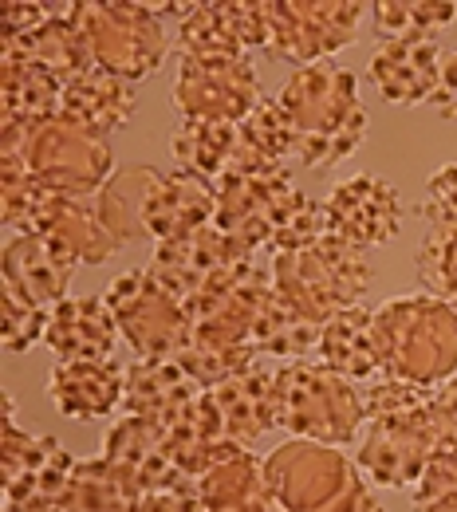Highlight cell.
Returning a JSON list of instances; mask_svg holds the SVG:
<instances>
[{
  "label": "cell",
  "mask_w": 457,
  "mask_h": 512,
  "mask_svg": "<svg viewBox=\"0 0 457 512\" xmlns=\"http://www.w3.org/2000/svg\"><path fill=\"white\" fill-rule=\"evenodd\" d=\"M272 284L288 308L304 320L327 323L331 316L363 304L375 284L371 253L324 233L316 245L296 253H272Z\"/></svg>",
  "instance_id": "277c9868"
},
{
  "label": "cell",
  "mask_w": 457,
  "mask_h": 512,
  "mask_svg": "<svg viewBox=\"0 0 457 512\" xmlns=\"http://www.w3.org/2000/svg\"><path fill=\"white\" fill-rule=\"evenodd\" d=\"M75 461L60 438H32L16 426L12 398H4V442H0V481L4 512L64 509Z\"/></svg>",
  "instance_id": "30bf717a"
},
{
  "label": "cell",
  "mask_w": 457,
  "mask_h": 512,
  "mask_svg": "<svg viewBox=\"0 0 457 512\" xmlns=\"http://www.w3.org/2000/svg\"><path fill=\"white\" fill-rule=\"evenodd\" d=\"M217 217V186L197 178L190 170H158L150 197H146V237H154L158 245L190 237L197 229L213 225Z\"/></svg>",
  "instance_id": "d6986e66"
},
{
  "label": "cell",
  "mask_w": 457,
  "mask_h": 512,
  "mask_svg": "<svg viewBox=\"0 0 457 512\" xmlns=\"http://www.w3.org/2000/svg\"><path fill=\"white\" fill-rule=\"evenodd\" d=\"M367 512H387V509H383V505H371V509H367Z\"/></svg>",
  "instance_id": "bcb514c9"
},
{
  "label": "cell",
  "mask_w": 457,
  "mask_h": 512,
  "mask_svg": "<svg viewBox=\"0 0 457 512\" xmlns=\"http://www.w3.org/2000/svg\"><path fill=\"white\" fill-rule=\"evenodd\" d=\"M237 150V123H178L170 134L174 170H190L205 182H217Z\"/></svg>",
  "instance_id": "d590c367"
},
{
  "label": "cell",
  "mask_w": 457,
  "mask_h": 512,
  "mask_svg": "<svg viewBox=\"0 0 457 512\" xmlns=\"http://www.w3.org/2000/svg\"><path fill=\"white\" fill-rule=\"evenodd\" d=\"M60 119L83 127L95 138H107L134 119V83L103 71V67H87L83 75L64 83Z\"/></svg>",
  "instance_id": "484cf974"
},
{
  "label": "cell",
  "mask_w": 457,
  "mask_h": 512,
  "mask_svg": "<svg viewBox=\"0 0 457 512\" xmlns=\"http://www.w3.org/2000/svg\"><path fill=\"white\" fill-rule=\"evenodd\" d=\"M60 193L48 190L20 154H0V217L16 237H40L60 209Z\"/></svg>",
  "instance_id": "f546056e"
},
{
  "label": "cell",
  "mask_w": 457,
  "mask_h": 512,
  "mask_svg": "<svg viewBox=\"0 0 457 512\" xmlns=\"http://www.w3.org/2000/svg\"><path fill=\"white\" fill-rule=\"evenodd\" d=\"M75 268L79 264L60 253L48 237H12L0 260L4 288L40 308H56L60 300H67Z\"/></svg>",
  "instance_id": "603a6c76"
},
{
  "label": "cell",
  "mask_w": 457,
  "mask_h": 512,
  "mask_svg": "<svg viewBox=\"0 0 457 512\" xmlns=\"http://www.w3.org/2000/svg\"><path fill=\"white\" fill-rule=\"evenodd\" d=\"M434 107L442 119H454L457 123V52L446 56V67H442V83H438V95H434Z\"/></svg>",
  "instance_id": "7bdbcfd3"
},
{
  "label": "cell",
  "mask_w": 457,
  "mask_h": 512,
  "mask_svg": "<svg viewBox=\"0 0 457 512\" xmlns=\"http://www.w3.org/2000/svg\"><path fill=\"white\" fill-rule=\"evenodd\" d=\"M119 335V320L103 296H67L52 308L44 347L56 355V363L111 359Z\"/></svg>",
  "instance_id": "7402d4cb"
},
{
  "label": "cell",
  "mask_w": 457,
  "mask_h": 512,
  "mask_svg": "<svg viewBox=\"0 0 457 512\" xmlns=\"http://www.w3.org/2000/svg\"><path fill=\"white\" fill-rule=\"evenodd\" d=\"M276 426L292 438L347 446L363 438L367 426V402L363 386L343 379L327 363H280L276 371Z\"/></svg>",
  "instance_id": "5b68a950"
},
{
  "label": "cell",
  "mask_w": 457,
  "mask_h": 512,
  "mask_svg": "<svg viewBox=\"0 0 457 512\" xmlns=\"http://www.w3.org/2000/svg\"><path fill=\"white\" fill-rule=\"evenodd\" d=\"M414 512H457V489L450 493H438V497H426V501H414Z\"/></svg>",
  "instance_id": "ee69618b"
},
{
  "label": "cell",
  "mask_w": 457,
  "mask_h": 512,
  "mask_svg": "<svg viewBox=\"0 0 457 512\" xmlns=\"http://www.w3.org/2000/svg\"><path fill=\"white\" fill-rule=\"evenodd\" d=\"M268 36V4L245 0L197 4L178 28L182 56H249L253 48H268Z\"/></svg>",
  "instance_id": "e0dca14e"
},
{
  "label": "cell",
  "mask_w": 457,
  "mask_h": 512,
  "mask_svg": "<svg viewBox=\"0 0 457 512\" xmlns=\"http://www.w3.org/2000/svg\"><path fill=\"white\" fill-rule=\"evenodd\" d=\"M245 512H284L280 501H268V505H257V509H245Z\"/></svg>",
  "instance_id": "f6af8a7d"
},
{
  "label": "cell",
  "mask_w": 457,
  "mask_h": 512,
  "mask_svg": "<svg viewBox=\"0 0 457 512\" xmlns=\"http://www.w3.org/2000/svg\"><path fill=\"white\" fill-rule=\"evenodd\" d=\"M457 20L450 0H379L371 4V24L383 40H434Z\"/></svg>",
  "instance_id": "8d00e7d4"
},
{
  "label": "cell",
  "mask_w": 457,
  "mask_h": 512,
  "mask_svg": "<svg viewBox=\"0 0 457 512\" xmlns=\"http://www.w3.org/2000/svg\"><path fill=\"white\" fill-rule=\"evenodd\" d=\"M103 457L115 461V465H123L127 473H134L146 493H182V489H197V481H190V477L174 465V457H170V449H166V430L154 426V422H146V418H138V414H123V418L107 430V438H103Z\"/></svg>",
  "instance_id": "ffe728a7"
},
{
  "label": "cell",
  "mask_w": 457,
  "mask_h": 512,
  "mask_svg": "<svg viewBox=\"0 0 457 512\" xmlns=\"http://www.w3.org/2000/svg\"><path fill=\"white\" fill-rule=\"evenodd\" d=\"M123 394H127V367L119 359L56 363L48 375V398L71 422L115 414L123 406Z\"/></svg>",
  "instance_id": "44dd1931"
},
{
  "label": "cell",
  "mask_w": 457,
  "mask_h": 512,
  "mask_svg": "<svg viewBox=\"0 0 457 512\" xmlns=\"http://www.w3.org/2000/svg\"><path fill=\"white\" fill-rule=\"evenodd\" d=\"M217 217L213 225L241 241L253 253H276L284 217L296 205V182L288 170L276 174H221L217 182Z\"/></svg>",
  "instance_id": "4fadbf2b"
},
{
  "label": "cell",
  "mask_w": 457,
  "mask_h": 512,
  "mask_svg": "<svg viewBox=\"0 0 457 512\" xmlns=\"http://www.w3.org/2000/svg\"><path fill=\"white\" fill-rule=\"evenodd\" d=\"M320 335L324 323L304 320L296 308L280 300V292H272L253 323V351L272 363H304L308 355L320 351Z\"/></svg>",
  "instance_id": "d6a6232c"
},
{
  "label": "cell",
  "mask_w": 457,
  "mask_h": 512,
  "mask_svg": "<svg viewBox=\"0 0 457 512\" xmlns=\"http://www.w3.org/2000/svg\"><path fill=\"white\" fill-rule=\"evenodd\" d=\"M327 233L355 245V249H379L398 237L402 229V201L391 182L375 174H355L339 186H331L324 197Z\"/></svg>",
  "instance_id": "9a60e30c"
},
{
  "label": "cell",
  "mask_w": 457,
  "mask_h": 512,
  "mask_svg": "<svg viewBox=\"0 0 457 512\" xmlns=\"http://www.w3.org/2000/svg\"><path fill=\"white\" fill-rule=\"evenodd\" d=\"M450 304H454V308H457V296H454V300H450Z\"/></svg>",
  "instance_id": "c3c4849f"
},
{
  "label": "cell",
  "mask_w": 457,
  "mask_h": 512,
  "mask_svg": "<svg viewBox=\"0 0 457 512\" xmlns=\"http://www.w3.org/2000/svg\"><path fill=\"white\" fill-rule=\"evenodd\" d=\"M20 158L48 190L71 197V201H87L115 174L107 138H95L67 119H52V123L32 130L20 146Z\"/></svg>",
  "instance_id": "8fae6325"
},
{
  "label": "cell",
  "mask_w": 457,
  "mask_h": 512,
  "mask_svg": "<svg viewBox=\"0 0 457 512\" xmlns=\"http://www.w3.org/2000/svg\"><path fill=\"white\" fill-rule=\"evenodd\" d=\"M442 67L446 56L434 40H383L367 60V79L394 107H418L434 103Z\"/></svg>",
  "instance_id": "ac0fdd59"
},
{
  "label": "cell",
  "mask_w": 457,
  "mask_h": 512,
  "mask_svg": "<svg viewBox=\"0 0 457 512\" xmlns=\"http://www.w3.org/2000/svg\"><path fill=\"white\" fill-rule=\"evenodd\" d=\"M0 60H28V64L52 71L60 83H71L75 75L95 67L83 44V32L75 28L71 4H52V16L36 32H28L16 44H0Z\"/></svg>",
  "instance_id": "83f0119b"
},
{
  "label": "cell",
  "mask_w": 457,
  "mask_h": 512,
  "mask_svg": "<svg viewBox=\"0 0 457 512\" xmlns=\"http://www.w3.org/2000/svg\"><path fill=\"white\" fill-rule=\"evenodd\" d=\"M64 83L28 64V60H0V154H20L24 138L36 127L60 119Z\"/></svg>",
  "instance_id": "2e32d148"
},
{
  "label": "cell",
  "mask_w": 457,
  "mask_h": 512,
  "mask_svg": "<svg viewBox=\"0 0 457 512\" xmlns=\"http://www.w3.org/2000/svg\"><path fill=\"white\" fill-rule=\"evenodd\" d=\"M375 347L383 379L438 390L457 375V308L430 296H398L375 308Z\"/></svg>",
  "instance_id": "3957f363"
},
{
  "label": "cell",
  "mask_w": 457,
  "mask_h": 512,
  "mask_svg": "<svg viewBox=\"0 0 457 512\" xmlns=\"http://www.w3.org/2000/svg\"><path fill=\"white\" fill-rule=\"evenodd\" d=\"M197 497L209 512H245L276 501L264 477V461L253 449H237L233 457L217 461L205 477H197Z\"/></svg>",
  "instance_id": "4dcf8cb0"
},
{
  "label": "cell",
  "mask_w": 457,
  "mask_h": 512,
  "mask_svg": "<svg viewBox=\"0 0 457 512\" xmlns=\"http://www.w3.org/2000/svg\"><path fill=\"white\" fill-rule=\"evenodd\" d=\"M367 8L359 0H268V52L296 67L327 64L355 44Z\"/></svg>",
  "instance_id": "7c38bea8"
},
{
  "label": "cell",
  "mask_w": 457,
  "mask_h": 512,
  "mask_svg": "<svg viewBox=\"0 0 457 512\" xmlns=\"http://www.w3.org/2000/svg\"><path fill=\"white\" fill-rule=\"evenodd\" d=\"M75 28L83 32V44L91 52V64L138 83L154 75L170 56V36L162 16L150 12V4H71Z\"/></svg>",
  "instance_id": "52a82bcc"
},
{
  "label": "cell",
  "mask_w": 457,
  "mask_h": 512,
  "mask_svg": "<svg viewBox=\"0 0 457 512\" xmlns=\"http://www.w3.org/2000/svg\"><path fill=\"white\" fill-rule=\"evenodd\" d=\"M276 371H280V363L257 359L249 371L209 390L233 442L249 446L276 426Z\"/></svg>",
  "instance_id": "d4e9b609"
},
{
  "label": "cell",
  "mask_w": 457,
  "mask_h": 512,
  "mask_svg": "<svg viewBox=\"0 0 457 512\" xmlns=\"http://www.w3.org/2000/svg\"><path fill=\"white\" fill-rule=\"evenodd\" d=\"M264 103L249 56H178L174 111L182 123H245Z\"/></svg>",
  "instance_id": "9c48e42d"
},
{
  "label": "cell",
  "mask_w": 457,
  "mask_h": 512,
  "mask_svg": "<svg viewBox=\"0 0 457 512\" xmlns=\"http://www.w3.org/2000/svg\"><path fill=\"white\" fill-rule=\"evenodd\" d=\"M138 512H209L201 505L197 489H182V493H146Z\"/></svg>",
  "instance_id": "b9f144b4"
},
{
  "label": "cell",
  "mask_w": 457,
  "mask_h": 512,
  "mask_svg": "<svg viewBox=\"0 0 457 512\" xmlns=\"http://www.w3.org/2000/svg\"><path fill=\"white\" fill-rule=\"evenodd\" d=\"M264 477L284 512H367L375 501L367 477L339 446L292 438L264 457Z\"/></svg>",
  "instance_id": "8992f818"
},
{
  "label": "cell",
  "mask_w": 457,
  "mask_h": 512,
  "mask_svg": "<svg viewBox=\"0 0 457 512\" xmlns=\"http://www.w3.org/2000/svg\"><path fill=\"white\" fill-rule=\"evenodd\" d=\"M146 489L138 477L107 457L75 461L71 485H67V512H138Z\"/></svg>",
  "instance_id": "1f68e13d"
},
{
  "label": "cell",
  "mask_w": 457,
  "mask_h": 512,
  "mask_svg": "<svg viewBox=\"0 0 457 512\" xmlns=\"http://www.w3.org/2000/svg\"><path fill=\"white\" fill-rule=\"evenodd\" d=\"M253 256V249H245L241 241H233L229 233H221L217 225H205L190 237L154 245V256L146 264V272L182 304L197 300L201 292L225 284L233 276V268Z\"/></svg>",
  "instance_id": "5bb4252c"
},
{
  "label": "cell",
  "mask_w": 457,
  "mask_h": 512,
  "mask_svg": "<svg viewBox=\"0 0 457 512\" xmlns=\"http://www.w3.org/2000/svg\"><path fill=\"white\" fill-rule=\"evenodd\" d=\"M166 449H170L174 465H178L190 481H197V477H205L217 461H225V457H233L237 449H249V446H241V442L229 438V430H225V422H221V410H217L213 394L205 390L194 406L166 430Z\"/></svg>",
  "instance_id": "4316f807"
},
{
  "label": "cell",
  "mask_w": 457,
  "mask_h": 512,
  "mask_svg": "<svg viewBox=\"0 0 457 512\" xmlns=\"http://www.w3.org/2000/svg\"><path fill=\"white\" fill-rule=\"evenodd\" d=\"M422 217L430 229H457V162L442 166L422 197Z\"/></svg>",
  "instance_id": "f35d334b"
},
{
  "label": "cell",
  "mask_w": 457,
  "mask_h": 512,
  "mask_svg": "<svg viewBox=\"0 0 457 512\" xmlns=\"http://www.w3.org/2000/svg\"><path fill=\"white\" fill-rule=\"evenodd\" d=\"M367 430L359 438L355 465L367 485L414 489L438 453V426L430 414L434 390L402 379H375L363 386Z\"/></svg>",
  "instance_id": "6da1fadb"
},
{
  "label": "cell",
  "mask_w": 457,
  "mask_h": 512,
  "mask_svg": "<svg viewBox=\"0 0 457 512\" xmlns=\"http://www.w3.org/2000/svg\"><path fill=\"white\" fill-rule=\"evenodd\" d=\"M40 237H48L75 264H103V260H111V256L119 253V241L107 233L99 213L87 201H71V197L60 201L56 217L48 221V229Z\"/></svg>",
  "instance_id": "e575fe53"
},
{
  "label": "cell",
  "mask_w": 457,
  "mask_h": 512,
  "mask_svg": "<svg viewBox=\"0 0 457 512\" xmlns=\"http://www.w3.org/2000/svg\"><path fill=\"white\" fill-rule=\"evenodd\" d=\"M320 363H327L331 371H339L343 379H351L355 386H367L375 379H383L379 371V347H375V308L355 304L339 316H331L324 323L320 335Z\"/></svg>",
  "instance_id": "f1b7e54d"
},
{
  "label": "cell",
  "mask_w": 457,
  "mask_h": 512,
  "mask_svg": "<svg viewBox=\"0 0 457 512\" xmlns=\"http://www.w3.org/2000/svg\"><path fill=\"white\" fill-rule=\"evenodd\" d=\"M103 300L111 304L123 339L131 343V351L146 363H166L178 359L190 343V312L178 296H170L146 268H131L123 276H115L103 292Z\"/></svg>",
  "instance_id": "ba28073f"
},
{
  "label": "cell",
  "mask_w": 457,
  "mask_h": 512,
  "mask_svg": "<svg viewBox=\"0 0 457 512\" xmlns=\"http://www.w3.org/2000/svg\"><path fill=\"white\" fill-rule=\"evenodd\" d=\"M430 414H434V426H438V449H457V375L434 390Z\"/></svg>",
  "instance_id": "60d3db41"
},
{
  "label": "cell",
  "mask_w": 457,
  "mask_h": 512,
  "mask_svg": "<svg viewBox=\"0 0 457 512\" xmlns=\"http://www.w3.org/2000/svg\"><path fill=\"white\" fill-rule=\"evenodd\" d=\"M52 16V4H24V0H8L0 4V44H16L28 32H36L44 20Z\"/></svg>",
  "instance_id": "ab89813d"
},
{
  "label": "cell",
  "mask_w": 457,
  "mask_h": 512,
  "mask_svg": "<svg viewBox=\"0 0 457 512\" xmlns=\"http://www.w3.org/2000/svg\"><path fill=\"white\" fill-rule=\"evenodd\" d=\"M154 178H158L154 166H123L111 174V182L103 190L95 193V213L107 225V233L119 241V249L146 237L142 213H146V197H150Z\"/></svg>",
  "instance_id": "836d02e7"
},
{
  "label": "cell",
  "mask_w": 457,
  "mask_h": 512,
  "mask_svg": "<svg viewBox=\"0 0 457 512\" xmlns=\"http://www.w3.org/2000/svg\"><path fill=\"white\" fill-rule=\"evenodd\" d=\"M48 323H52V308L28 304L16 292L0 288V347H4V355H20V351L44 343Z\"/></svg>",
  "instance_id": "74e56055"
},
{
  "label": "cell",
  "mask_w": 457,
  "mask_h": 512,
  "mask_svg": "<svg viewBox=\"0 0 457 512\" xmlns=\"http://www.w3.org/2000/svg\"><path fill=\"white\" fill-rule=\"evenodd\" d=\"M36 512H67V509H36Z\"/></svg>",
  "instance_id": "7dc6e473"
},
{
  "label": "cell",
  "mask_w": 457,
  "mask_h": 512,
  "mask_svg": "<svg viewBox=\"0 0 457 512\" xmlns=\"http://www.w3.org/2000/svg\"><path fill=\"white\" fill-rule=\"evenodd\" d=\"M205 394V386L178 363H146L138 359L127 367V394H123V414H138L162 430H170L197 398Z\"/></svg>",
  "instance_id": "cb8c5ba5"
},
{
  "label": "cell",
  "mask_w": 457,
  "mask_h": 512,
  "mask_svg": "<svg viewBox=\"0 0 457 512\" xmlns=\"http://www.w3.org/2000/svg\"><path fill=\"white\" fill-rule=\"evenodd\" d=\"M296 130V162L312 170H331L351 158L367 138V111L359 103L355 71L339 64L296 67L276 91Z\"/></svg>",
  "instance_id": "7a4b0ae2"
}]
</instances>
